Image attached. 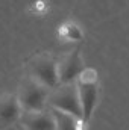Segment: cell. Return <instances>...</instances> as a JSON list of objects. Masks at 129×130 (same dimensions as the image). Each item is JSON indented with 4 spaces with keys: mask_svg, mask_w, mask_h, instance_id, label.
<instances>
[{
    "mask_svg": "<svg viewBox=\"0 0 129 130\" xmlns=\"http://www.w3.org/2000/svg\"><path fill=\"white\" fill-rule=\"evenodd\" d=\"M21 113V107L17 95H3L0 97V127L14 124Z\"/></svg>",
    "mask_w": 129,
    "mask_h": 130,
    "instance_id": "obj_7",
    "label": "cell"
},
{
    "mask_svg": "<svg viewBox=\"0 0 129 130\" xmlns=\"http://www.w3.org/2000/svg\"><path fill=\"white\" fill-rule=\"evenodd\" d=\"M84 68V62L79 53V48H74L73 52L62 56V59L58 64V79L59 83L64 82H73L79 76V73Z\"/></svg>",
    "mask_w": 129,
    "mask_h": 130,
    "instance_id": "obj_5",
    "label": "cell"
},
{
    "mask_svg": "<svg viewBox=\"0 0 129 130\" xmlns=\"http://www.w3.org/2000/svg\"><path fill=\"white\" fill-rule=\"evenodd\" d=\"M20 121L26 129L31 130H53L55 121L50 110L46 107L43 110H21Z\"/></svg>",
    "mask_w": 129,
    "mask_h": 130,
    "instance_id": "obj_6",
    "label": "cell"
},
{
    "mask_svg": "<svg viewBox=\"0 0 129 130\" xmlns=\"http://www.w3.org/2000/svg\"><path fill=\"white\" fill-rule=\"evenodd\" d=\"M76 85H78V92H79L81 107H82V123H88L97 103V95H99L97 82L76 80Z\"/></svg>",
    "mask_w": 129,
    "mask_h": 130,
    "instance_id": "obj_4",
    "label": "cell"
},
{
    "mask_svg": "<svg viewBox=\"0 0 129 130\" xmlns=\"http://www.w3.org/2000/svg\"><path fill=\"white\" fill-rule=\"evenodd\" d=\"M28 73L36 82L47 88H55L59 83L58 79V62L49 55H38L28 64Z\"/></svg>",
    "mask_w": 129,
    "mask_h": 130,
    "instance_id": "obj_3",
    "label": "cell"
},
{
    "mask_svg": "<svg viewBox=\"0 0 129 130\" xmlns=\"http://www.w3.org/2000/svg\"><path fill=\"white\" fill-rule=\"evenodd\" d=\"M47 109L50 110V113L53 117L55 127L59 130H74L82 123V120L76 118L74 115L65 112L62 109H58V107H53V106H47Z\"/></svg>",
    "mask_w": 129,
    "mask_h": 130,
    "instance_id": "obj_8",
    "label": "cell"
},
{
    "mask_svg": "<svg viewBox=\"0 0 129 130\" xmlns=\"http://www.w3.org/2000/svg\"><path fill=\"white\" fill-rule=\"evenodd\" d=\"M47 106L62 109L65 112L74 115L76 118L82 120V107H81L76 80L58 83L55 88H52L47 95Z\"/></svg>",
    "mask_w": 129,
    "mask_h": 130,
    "instance_id": "obj_1",
    "label": "cell"
},
{
    "mask_svg": "<svg viewBox=\"0 0 129 130\" xmlns=\"http://www.w3.org/2000/svg\"><path fill=\"white\" fill-rule=\"evenodd\" d=\"M64 33H65V36L70 38V39H81V38H82L81 29H79L74 23H67L64 26Z\"/></svg>",
    "mask_w": 129,
    "mask_h": 130,
    "instance_id": "obj_9",
    "label": "cell"
},
{
    "mask_svg": "<svg viewBox=\"0 0 129 130\" xmlns=\"http://www.w3.org/2000/svg\"><path fill=\"white\" fill-rule=\"evenodd\" d=\"M50 88L28 76L18 89V103L21 110H43L47 107V95Z\"/></svg>",
    "mask_w": 129,
    "mask_h": 130,
    "instance_id": "obj_2",
    "label": "cell"
}]
</instances>
